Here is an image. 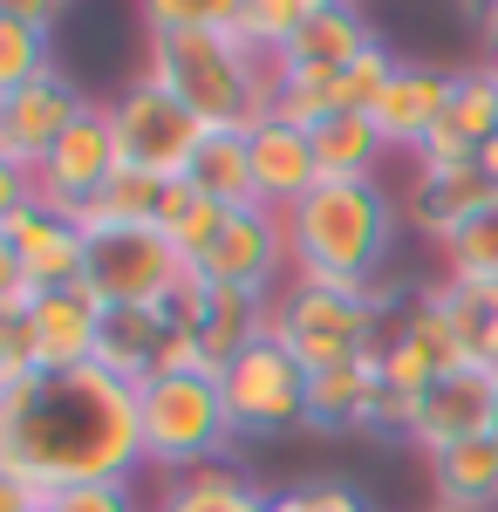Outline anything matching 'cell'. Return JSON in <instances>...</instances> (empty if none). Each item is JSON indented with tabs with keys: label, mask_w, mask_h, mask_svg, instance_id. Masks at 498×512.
<instances>
[{
	"label": "cell",
	"mask_w": 498,
	"mask_h": 512,
	"mask_svg": "<svg viewBox=\"0 0 498 512\" xmlns=\"http://www.w3.org/2000/svg\"><path fill=\"white\" fill-rule=\"evenodd\" d=\"M0 458L28 472L41 492L82 478H137L144 472L137 390L96 362L69 376H28L0 396Z\"/></svg>",
	"instance_id": "6da1fadb"
},
{
	"label": "cell",
	"mask_w": 498,
	"mask_h": 512,
	"mask_svg": "<svg viewBox=\"0 0 498 512\" xmlns=\"http://www.w3.org/2000/svg\"><path fill=\"white\" fill-rule=\"evenodd\" d=\"M396 212H403V198H389L383 178H321L294 212H280L294 280L369 294L396 246Z\"/></svg>",
	"instance_id": "7a4b0ae2"
},
{
	"label": "cell",
	"mask_w": 498,
	"mask_h": 512,
	"mask_svg": "<svg viewBox=\"0 0 498 512\" xmlns=\"http://www.w3.org/2000/svg\"><path fill=\"white\" fill-rule=\"evenodd\" d=\"M144 76L212 130H253L273 103V62L239 35H144Z\"/></svg>",
	"instance_id": "3957f363"
},
{
	"label": "cell",
	"mask_w": 498,
	"mask_h": 512,
	"mask_svg": "<svg viewBox=\"0 0 498 512\" xmlns=\"http://www.w3.org/2000/svg\"><path fill=\"white\" fill-rule=\"evenodd\" d=\"M137 431H144V465L171 478L226 465V451L239 444L212 369H178V376L144 383L137 390Z\"/></svg>",
	"instance_id": "277c9868"
},
{
	"label": "cell",
	"mask_w": 498,
	"mask_h": 512,
	"mask_svg": "<svg viewBox=\"0 0 498 512\" xmlns=\"http://www.w3.org/2000/svg\"><path fill=\"white\" fill-rule=\"evenodd\" d=\"M267 335L314 369H335V362H362V355L383 349V315L369 308V294H348V287H321V280H287L273 294Z\"/></svg>",
	"instance_id": "5b68a950"
},
{
	"label": "cell",
	"mask_w": 498,
	"mask_h": 512,
	"mask_svg": "<svg viewBox=\"0 0 498 512\" xmlns=\"http://www.w3.org/2000/svg\"><path fill=\"white\" fill-rule=\"evenodd\" d=\"M82 233H89L82 287L103 308H171L192 287V267L178 260L164 226H82Z\"/></svg>",
	"instance_id": "8992f818"
},
{
	"label": "cell",
	"mask_w": 498,
	"mask_h": 512,
	"mask_svg": "<svg viewBox=\"0 0 498 512\" xmlns=\"http://www.w3.org/2000/svg\"><path fill=\"white\" fill-rule=\"evenodd\" d=\"M110 137H116V164L178 185V178L192 171L198 144L212 137V123L192 117L164 82H151L144 69H137L130 89H116V96H110Z\"/></svg>",
	"instance_id": "52a82bcc"
},
{
	"label": "cell",
	"mask_w": 498,
	"mask_h": 512,
	"mask_svg": "<svg viewBox=\"0 0 498 512\" xmlns=\"http://www.w3.org/2000/svg\"><path fill=\"white\" fill-rule=\"evenodd\" d=\"M219 396H226V417L239 437L307 431V369L273 335H260L253 349H239L219 369Z\"/></svg>",
	"instance_id": "ba28073f"
},
{
	"label": "cell",
	"mask_w": 498,
	"mask_h": 512,
	"mask_svg": "<svg viewBox=\"0 0 498 512\" xmlns=\"http://www.w3.org/2000/svg\"><path fill=\"white\" fill-rule=\"evenodd\" d=\"M498 431V369L492 362H458L444 376H430V390L410 403V444L423 458L471 444Z\"/></svg>",
	"instance_id": "9c48e42d"
},
{
	"label": "cell",
	"mask_w": 498,
	"mask_h": 512,
	"mask_svg": "<svg viewBox=\"0 0 498 512\" xmlns=\"http://www.w3.org/2000/svg\"><path fill=\"white\" fill-rule=\"evenodd\" d=\"M205 287H246V294H280L294 280V260H287V226L267 205H246L232 212L226 233L205 246V260L192 267Z\"/></svg>",
	"instance_id": "30bf717a"
},
{
	"label": "cell",
	"mask_w": 498,
	"mask_h": 512,
	"mask_svg": "<svg viewBox=\"0 0 498 512\" xmlns=\"http://www.w3.org/2000/svg\"><path fill=\"white\" fill-rule=\"evenodd\" d=\"M116 178V137H110V103H89L76 123H69V137L41 158L35 185H41V205L48 212H69L82 219L89 212V198L103 192Z\"/></svg>",
	"instance_id": "8fae6325"
},
{
	"label": "cell",
	"mask_w": 498,
	"mask_h": 512,
	"mask_svg": "<svg viewBox=\"0 0 498 512\" xmlns=\"http://www.w3.org/2000/svg\"><path fill=\"white\" fill-rule=\"evenodd\" d=\"M82 110H89V96H82L62 69H48V76H35L28 89L0 96V158L21 164V171H41V158L69 137V123H76Z\"/></svg>",
	"instance_id": "7c38bea8"
},
{
	"label": "cell",
	"mask_w": 498,
	"mask_h": 512,
	"mask_svg": "<svg viewBox=\"0 0 498 512\" xmlns=\"http://www.w3.org/2000/svg\"><path fill=\"white\" fill-rule=\"evenodd\" d=\"M178 315L192 321L198 349H205V369L219 376L239 349H253L260 335H267V315H273V294H246V287H205L192 274V287L171 301Z\"/></svg>",
	"instance_id": "4fadbf2b"
},
{
	"label": "cell",
	"mask_w": 498,
	"mask_h": 512,
	"mask_svg": "<svg viewBox=\"0 0 498 512\" xmlns=\"http://www.w3.org/2000/svg\"><path fill=\"white\" fill-rule=\"evenodd\" d=\"M28 342H35V369L41 376H69L96 362L103 342V301L89 287H55L28 301Z\"/></svg>",
	"instance_id": "5bb4252c"
},
{
	"label": "cell",
	"mask_w": 498,
	"mask_h": 512,
	"mask_svg": "<svg viewBox=\"0 0 498 512\" xmlns=\"http://www.w3.org/2000/svg\"><path fill=\"white\" fill-rule=\"evenodd\" d=\"M451 89H458V69H430V62H396V76H389L383 103L369 110L376 130H383L389 151H403V158H417L423 137L437 130V123L451 117Z\"/></svg>",
	"instance_id": "9a60e30c"
},
{
	"label": "cell",
	"mask_w": 498,
	"mask_h": 512,
	"mask_svg": "<svg viewBox=\"0 0 498 512\" xmlns=\"http://www.w3.org/2000/svg\"><path fill=\"white\" fill-rule=\"evenodd\" d=\"M376 396H383V349L362 362H335L307 376V431L328 437H369L376 431Z\"/></svg>",
	"instance_id": "2e32d148"
},
{
	"label": "cell",
	"mask_w": 498,
	"mask_h": 512,
	"mask_svg": "<svg viewBox=\"0 0 498 512\" xmlns=\"http://www.w3.org/2000/svg\"><path fill=\"white\" fill-rule=\"evenodd\" d=\"M0 233L14 239L21 267L35 280V294H55V287H82V253H89V233L69 212H48V205H28L21 219H7Z\"/></svg>",
	"instance_id": "e0dca14e"
},
{
	"label": "cell",
	"mask_w": 498,
	"mask_h": 512,
	"mask_svg": "<svg viewBox=\"0 0 498 512\" xmlns=\"http://www.w3.org/2000/svg\"><path fill=\"white\" fill-rule=\"evenodd\" d=\"M246 151H253V192L267 212H294L314 185H321V171H314V144H307V130L280 117H260L246 130Z\"/></svg>",
	"instance_id": "ac0fdd59"
},
{
	"label": "cell",
	"mask_w": 498,
	"mask_h": 512,
	"mask_svg": "<svg viewBox=\"0 0 498 512\" xmlns=\"http://www.w3.org/2000/svg\"><path fill=\"white\" fill-rule=\"evenodd\" d=\"M498 185L478 171V164H458V171H430L417 164V178H410V192H403V219L417 226L423 239H437V253L464 233V219L492 198Z\"/></svg>",
	"instance_id": "d6986e66"
},
{
	"label": "cell",
	"mask_w": 498,
	"mask_h": 512,
	"mask_svg": "<svg viewBox=\"0 0 498 512\" xmlns=\"http://www.w3.org/2000/svg\"><path fill=\"white\" fill-rule=\"evenodd\" d=\"M430 492L451 512H498V437H471L430 458Z\"/></svg>",
	"instance_id": "ffe728a7"
},
{
	"label": "cell",
	"mask_w": 498,
	"mask_h": 512,
	"mask_svg": "<svg viewBox=\"0 0 498 512\" xmlns=\"http://www.w3.org/2000/svg\"><path fill=\"white\" fill-rule=\"evenodd\" d=\"M369 48H383V35L369 28V14L355 7V0H335V7H314L301 21V35H294V62H314V69H348V62H362Z\"/></svg>",
	"instance_id": "44dd1931"
},
{
	"label": "cell",
	"mask_w": 498,
	"mask_h": 512,
	"mask_svg": "<svg viewBox=\"0 0 498 512\" xmlns=\"http://www.w3.org/2000/svg\"><path fill=\"white\" fill-rule=\"evenodd\" d=\"M185 185H192L198 198H212V205H226V212L260 205V192H253V151H246V130H212V137L198 144Z\"/></svg>",
	"instance_id": "7402d4cb"
},
{
	"label": "cell",
	"mask_w": 498,
	"mask_h": 512,
	"mask_svg": "<svg viewBox=\"0 0 498 512\" xmlns=\"http://www.w3.org/2000/svg\"><path fill=\"white\" fill-rule=\"evenodd\" d=\"M307 144H314V171H321V178H376V164L389 158L376 117H355V110L321 117L307 130Z\"/></svg>",
	"instance_id": "603a6c76"
},
{
	"label": "cell",
	"mask_w": 498,
	"mask_h": 512,
	"mask_svg": "<svg viewBox=\"0 0 498 512\" xmlns=\"http://www.w3.org/2000/svg\"><path fill=\"white\" fill-rule=\"evenodd\" d=\"M273 492H260L239 465H205V472H185L164 485L157 512H267Z\"/></svg>",
	"instance_id": "cb8c5ba5"
},
{
	"label": "cell",
	"mask_w": 498,
	"mask_h": 512,
	"mask_svg": "<svg viewBox=\"0 0 498 512\" xmlns=\"http://www.w3.org/2000/svg\"><path fill=\"white\" fill-rule=\"evenodd\" d=\"M164 192H171L164 178H144V171L116 164V178L89 198L82 226H157V219H164Z\"/></svg>",
	"instance_id": "d4e9b609"
},
{
	"label": "cell",
	"mask_w": 498,
	"mask_h": 512,
	"mask_svg": "<svg viewBox=\"0 0 498 512\" xmlns=\"http://www.w3.org/2000/svg\"><path fill=\"white\" fill-rule=\"evenodd\" d=\"M226 219H232L226 205L198 198L192 185L178 178V185L164 192V219H157V226H164V239H171V246H178V260H185V267H198V260H205V246L226 233Z\"/></svg>",
	"instance_id": "484cf974"
},
{
	"label": "cell",
	"mask_w": 498,
	"mask_h": 512,
	"mask_svg": "<svg viewBox=\"0 0 498 512\" xmlns=\"http://www.w3.org/2000/svg\"><path fill=\"white\" fill-rule=\"evenodd\" d=\"M451 328L464 342V362H492L498 369V287H471V280H437Z\"/></svg>",
	"instance_id": "4316f807"
},
{
	"label": "cell",
	"mask_w": 498,
	"mask_h": 512,
	"mask_svg": "<svg viewBox=\"0 0 498 512\" xmlns=\"http://www.w3.org/2000/svg\"><path fill=\"white\" fill-rule=\"evenodd\" d=\"M444 280H471V287H498V192L464 219V233L444 246Z\"/></svg>",
	"instance_id": "83f0119b"
},
{
	"label": "cell",
	"mask_w": 498,
	"mask_h": 512,
	"mask_svg": "<svg viewBox=\"0 0 498 512\" xmlns=\"http://www.w3.org/2000/svg\"><path fill=\"white\" fill-rule=\"evenodd\" d=\"M246 0H137L144 35H232Z\"/></svg>",
	"instance_id": "f1b7e54d"
},
{
	"label": "cell",
	"mask_w": 498,
	"mask_h": 512,
	"mask_svg": "<svg viewBox=\"0 0 498 512\" xmlns=\"http://www.w3.org/2000/svg\"><path fill=\"white\" fill-rule=\"evenodd\" d=\"M451 130H458L471 151H485L498 137V76L485 69V62H471V69H458V89H451Z\"/></svg>",
	"instance_id": "f546056e"
},
{
	"label": "cell",
	"mask_w": 498,
	"mask_h": 512,
	"mask_svg": "<svg viewBox=\"0 0 498 512\" xmlns=\"http://www.w3.org/2000/svg\"><path fill=\"white\" fill-rule=\"evenodd\" d=\"M314 14L307 0H246L239 7V28L232 35L246 41L253 55H267V62H280L287 48H294V35H301V21Z\"/></svg>",
	"instance_id": "4dcf8cb0"
},
{
	"label": "cell",
	"mask_w": 498,
	"mask_h": 512,
	"mask_svg": "<svg viewBox=\"0 0 498 512\" xmlns=\"http://www.w3.org/2000/svg\"><path fill=\"white\" fill-rule=\"evenodd\" d=\"M55 69V55H48V35L28 28V21H14V14H0V96H14V89H28L35 76Z\"/></svg>",
	"instance_id": "1f68e13d"
},
{
	"label": "cell",
	"mask_w": 498,
	"mask_h": 512,
	"mask_svg": "<svg viewBox=\"0 0 498 512\" xmlns=\"http://www.w3.org/2000/svg\"><path fill=\"white\" fill-rule=\"evenodd\" d=\"M389 76H396V55H389V48H369L362 62L335 69V110H355V117H369V110L383 103Z\"/></svg>",
	"instance_id": "d6a6232c"
},
{
	"label": "cell",
	"mask_w": 498,
	"mask_h": 512,
	"mask_svg": "<svg viewBox=\"0 0 498 512\" xmlns=\"http://www.w3.org/2000/svg\"><path fill=\"white\" fill-rule=\"evenodd\" d=\"M48 512H144V499H137V478H82L48 492Z\"/></svg>",
	"instance_id": "836d02e7"
},
{
	"label": "cell",
	"mask_w": 498,
	"mask_h": 512,
	"mask_svg": "<svg viewBox=\"0 0 498 512\" xmlns=\"http://www.w3.org/2000/svg\"><path fill=\"white\" fill-rule=\"evenodd\" d=\"M267 512H369V499L348 478H301V485H280Z\"/></svg>",
	"instance_id": "e575fe53"
},
{
	"label": "cell",
	"mask_w": 498,
	"mask_h": 512,
	"mask_svg": "<svg viewBox=\"0 0 498 512\" xmlns=\"http://www.w3.org/2000/svg\"><path fill=\"white\" fill-rule=\"evenodd\" d=\"M41 376L35 369V342H28V315H0V396L14 383Z\"/></svg>",
	"instance_id": "d590c367"
},
{
	"label": "cell",
	"mask_w": 498,
	"mask_h": 512,
	"mask_svg": "<svg viewBox=\"0 0 498 512\" xmlns=\"http://www.w3.org/2000/svg\"><path fill=\"white\" fill-rule=\"evenodd\" d=\"M28 301H35V280H28V267H21L14 239L0 233V315H28Z\"/></svg>",
	"instance_id": "8d00e7d4"
},
{
	"label": "cell",
	"mask_w": 498,
	"mask_h": 512,
	"mask_svg": "<svg viewBox=\"0 0 498 512\" xmlns=\"http://www.w3.org/2000/svg\"><path fill=\"white\" fill-rule=\"evenodd\" d=\"M28 205H41L35 171H21V164H7V158H0V226H7V219H21Z\"/></svg>",
	"instance_id": "74e56055"
},
{
	"label": "cell",
	"mask_w": 498,
	"mask_h": 512,
	"mask_svg": "<svg viewBox=\"0 0 498 512\" xmlns=\"http://www.w3.org/2000/svg\"><path fill=\"white\" fill-rule=\"evenodd\" d=\"M48 506V492H41L28 472H14L7 458H0V512H41Z\"/></svg>",
	"instance_id": "f35d334b"
},
{
	"label": "cell",
	"mask_w": 498,
	"mask_h": 512,
	"mask_svg": "<svg viewBox=\"0 0 498 512\" xmlns=\"http://www.w3.org/2000/svg\"><path fill=\"white\" fill-rule=\"evenodd\" d=\"M0 14H14V21H28L41 35H55V21L69 14V0H0Z\"/></svg>",
	"instance_id": "ab89813d"
},
{
	"label": "cell",
	"mask_w": 498,
	"mask_h": 512,
	"mask_svg": "<svg viewBox=\"0 0 498 512\" xmlns=\"http://www.w3.org/2000/svg\"><path fill=\"white\" fill-rule=\"evenodd\" d=\"M478 171H485V178H492V185H498V137H492V144H485V151H478Z\"/></svg>",
	"instance_id": "60d3db41"
},
{
	"label": "cell",
	"mask_w": 498,
	"mask_h": 512,
	"mask_svg": "<svg viewBox=\"0 0 498 512\" xmlns=\"http://www.w3.org/2000/svg\"><path fill=\"white\" fill-rule=\"evenodd\" d=\"M485 69H492V76H498V21H492V28H485Z\"/></svg>",
	"instance_id": "b9f144b4"
},
{
	"label": "cell",
	"mask_w": 498,
	"mask_h": 512,
	"mask_svg": "<svg viewBox=\"0 0 498 512\" xmlns=\"http://www.w3.org/2000/svg\"><path fill=\"white\" fill-rule=\"evenodd\" d=\"M423 512H451V506H437V499H430V506H423Z\"/></svg>",
	"instance_id": "7bdbcfd3"
},
{
	"label": "cell",
	"mask_w": 498,
	"mask_h": 512,
	"mask_svg": "<svg viewBox=\"0 0 498 512\" xmlns=\"http://www.w3.org/2000/svg\"><path fill=\"white\" fill-rule=\"evenodd\" d=\"M307 7H335V0H307Z\"/></svg>",
	"instance_id": "ee69618b"
},
{
	"label": "cell",
	"mask_w": 498,
	"mask_h": 512,
	"mask_svg": "<svg viewBox=\"0 0 498 512\" xmlns=\"http://www.w3.org/2000/svg\"><path fill=\"white\" fill-rule=\"evenodd\" d=\"M492 14H498V0H492Z\"/></svg>",
	"instance_id": "f6af8a7d"
},
{
	"label": "cell",
	"mask_w": 498,
	"mask_h": 512,
	"mask_svg": "<svg viewBox=\"0 0 498 512\" xmlns=\"http://www.w3.org/2000/svg\"><path fill=\"white\" fill-rule=\"evenodd\" d=\"M41 512H48V506H41Z\"/></svg>",
	"instance_id": "bcb514c9"
},
{
	"label": "cell",
	"mask_w": 498,
	"mask_h": 512,
	"mask_svg": "<svg viewBox=\"0 0 498 512\" xmlns=\"http://www.w3.org/2000/svg\"><path fill=\"white\" fill-rule=\"evenodd\" d=\"M492 437H498V431H492Z\"/></svg>",
	"instance_id": "7dc6e473"
}]
</instances>
